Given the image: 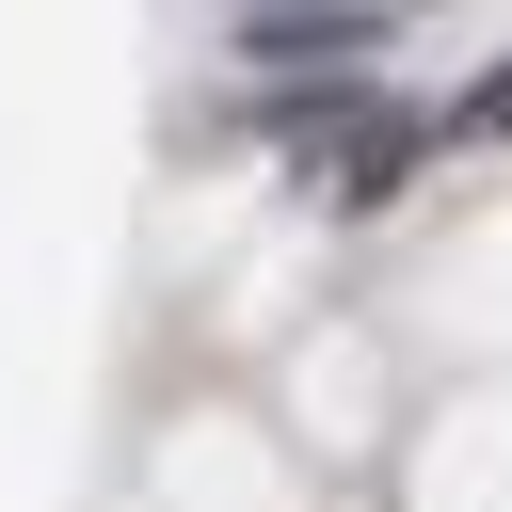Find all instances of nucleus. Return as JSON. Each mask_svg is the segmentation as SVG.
I'll use <instances>...</instances> for the list:
<instances>
[{
  "instance_id": "1",
  "label": "nucleus",
  "mask_w": 512,
  "mask_h": 512,
  "mask_svg": "<svg viewBox=\"0 0 512 512\" xmlns=\"http://www.w3.org/2000/svg\"><path fill=\"white\" fill-rule=\"evenodd\" d=\"M384 16H400V0H240V64H272V80H304V64H368Z\"/></svg>"
},
{
  "instance_id": "2",
  "label": "nucleus",
  "mask_w": 512,
  "mask_h": 512,
  "mask_svg": "<svg viewBox=\"0 0 512 512\" xmlns=\"http://www.w3.org/2000/svg\"><path fill=\"white\" fill-rule=\"evenodd\" d=\"M496 128H512V64H496V80H480V96L448 112V144H496Z\"/></svg>"
}]
</instances>
